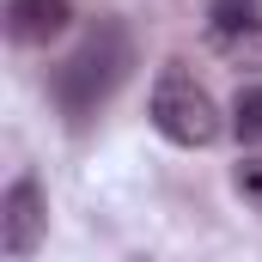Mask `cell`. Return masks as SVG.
<instances>
[{
    "label": "cell",
    "instance_id": "cell-8",
    "mask_svg": "<svg viewBox=\"0 0 262 262\" xmlns=\"http://www.w3.org/2000/svg\"><path fill=\"white\" fill-rule=\"evenodd\" d=\"M238 189L250 201H262V159H250V165H238Z\"/></svg>",
    "mask_w": 262,
    "mask_h": 262
},
{
    "label": "cell",
    "instance_id": "cell-5",
    "mask_svg": "<svg viewBox=\"0 0 262 262\" xmlns=\"http://www.w3.org/2000/svg\"><path fill=\"white\" fill-rule=\"evenodd\" d=\"M256 25H262V0H213V6H207V31H213V43L244 37V31H256Z\"/></svg>",
    "mask_w": 262,
    "mask_h": 262
},
{
    "label": "cell",
    "instance_id": "cell-4",
    "mask_svg": "<svg viewBox=\"0 0 262 262\" xmlns=\"http://www.w3.org/2000/svg\"><path fill=\"white\" fill-rule=\"evenodd\" d=\"M6 37L12 43H49L73 25V6L67 0H6Z\"/></svg>",
    "mask_w": 262,
    "mask_h": 262
},
{
    "label": "cell",
    "instance_id": "cell-6",
    "mask_svg": "<svg viewBox=\"0 0 262 262\" xmlns=\"http://www.w3.org/2000/svg\"><path fill=\"white\" fill-rule=\"evenodd\" d=\"M232 128H238V140L262 146V85H244V92H238V104H232Z\"/></svg>",
    "mask_w": 262,
    "mask_h": 262
},
{
    "label": "cell",
    "instance_id": "cell-3",
    "mask_svg": "<svg viewBox=\"0 0 262 262\" xmlns=\"http://www.w3.org/2000/svg\"><path fill=\"white\" fill-rule=\"evenodd\" d=\"M43 232H49V207H43L37 177H12V189L0 195V244H6V256L12 262L37 256Z\"/></svg>",
    "mask_w": 262,
    "mask_h": 262
},
{
    "label": "cell",
    "instance_id": "cell-7",
    "mask_svg": "<svg viewBox=\"0 0 262 262\" xmlns=\"http://www.w3.org/2000/svg\"><path fill=\"white\" fill-rule=\"evenodd\" d=\"M220 49H226L238 67H262V25H256V31H244V37H226Z\"/></svg>",
    "mask_w": 262,
    "mask_h": 262
},
{
    "label": "cell",
    "instance_id": "cell-2",
    "mask_svg": "<svg viewBox=\"0 0 262 262\" xmlns=\"http://www.w3.org/2000/svg\"><path fill=\"white\" fill-rule=\"evenodd\" d=\"M152 128L165 134L171 146H213V140H220V110H213V98L195 85V73H183L177 61L165 67L159 85H152Z\"/></svg>",
    "mask_w": 262,
    "mask_h": 262
},
{
    "label": "cell",
    "instance_id": "cell-1",
    "mask_svg": "<svg viewBox=\"0 0 262 262\" xmlns=\"http://www.w3.org/2000/svg\"><path fill=\"white\" fill-rule=\"evenodd\" d=\"M128 67H134L128 31H122L116 18L92 25V31L79 37V49L55 67V104H61L67 116H92L98 104H110V92L128 79Z\"/></svg>",
    "mask_w": 262,
    "mask_h": 262
}]
</instances>
